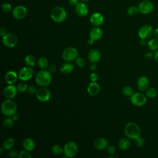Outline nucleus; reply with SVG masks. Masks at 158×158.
<instances>
[{"label":"nucleus","instance_id":"1","mask_svg":"<svg viewBox=\"0 0 158 158\" xmlns=\"http://www.w3.org/2000/svg\"><path fill=\"white\" fill-rule=\"evenodd\" d=\"M17 109V104L12 99H7L1 104V112L6 117H12L16 113Z\"/></svg>","mask_w":158,"mask_h":158},{"label":"nucleus","instance_id":"2","mask_svg":"<svg viewBox=\"0 0 158 158\" xmlns=\"http://www.w3.org/2000/svg\"><path fill=\"white\" fill-rule=\"evenodd\" d=\"M35 82L40 86H47L52 81L51 73L47 70L43 69L38 72L35 76Z\"/></svg>","mask_w":158,"mask_h":158},{"label":"nucleus","instance_id":"3","mask_svg":"<svg viewBox=\"0 0 158 158\" xmlns=\"http://www.w3.org/2000/svg\"><path fill=\"white\" fill-rule=\"evenodd\" d=\"M124 132L127 138L130 139H135L140 136L141 129L137 123L129 122L125 125Z\"/></svg>","mask_w":158,"mask_h":158},{"label":"nucleus","instance_id":"4","mask_svg":"<svg viewBox=\"0 0 158 158\" xmlns=\"http://www.w3.org/2000/svg\"><path fill=\"white\" fill-rule=\"evenodd\" d=\"M51 17L52 20L56 22L62 23L64 22L67 18V12L63 7L56 6L52 9Z\"/></svg>","mask_w":158,"mask_h":158},{"label":"nucleus","instance_id":"5","mask_svg":"<svg viewBox=\"0 0 158 158\" xmlns=\"http://www.w3.org/2000/svg\"><path fill=\"white\" fill-rule=\"evenodd\" d=\"M78 151L77 143L74 141H69L64 146L63 153L67 157H73L76 156Z\"/></svg>","mask_w":158,"mask_h":158},{"label":"nucleus","instance_id":"6","mask_svg":"<svg viewBox=\"0 0 158 158\" xmlns=\"http://www.w3.org/2000/svg\"><path fill=\"white\" fill-rule=\"evenodd\" d=\"M130 99L134 106L140 107L146 104L147 101V96L142 93L136 92L130 96Z\"/></svg>","mask_w":158,"mask_h":158},{"label":"nucleus","instance_id":"7","mask_svg":"<svg viewBox=\"0 0 158 158\" xmlns=\"http://www.w3.org/2000/svg\"><path fill=\"white\" fill-rule=\"evenodd\" d=\"M78 52L76 48L73 47H68L63 51L62 57L64 60L70 62L76 59L78 57Z\"/></svg>","mask_w":158,"mask_h":158},{"label":"nucleus","instance_id":"8","mask_svg":"<svg viewBox=\"0 0 158 158\" xmlns=\"http://www.w3.org/2000/svg\"><path fill=\"white\" fill-rule=\"evenodd\" d=\"M2 38V44L7 48H13L18 43V38L16 35L12 33H7Z\"/></svg>","mask_w":158,"mask_h":158},{"label":"nucleus","instance_id":"9","mask_svg":"<svg viewBox=\"0 0 158 158\" xmlns=\"http://www.w3.org/2000/svg\"><path fill=\"white\" fill-rule=\"evenodd\" d=\"M37 99L41 102L48 101L51 98V92L46 86H41L37 89L35 94Z\"/></svg>","mask_w":158,"mask_h":158},{"label":"nucleus","instance_id":"10","mask_svg":"<svg viewBox=\"0 0 158 158\" xmlns=\"http://www.w3.org/2000/svg\"><path fill=\"white\" fill-rule=\"evenodd\" d=\"M138 9L140 13L143 14H148L154 10V4L149 0H144L138 4Z\"/></svg>","mask_w":158,"mask_h":158},{"label":"nucleus","instance_id":"11","mask_svg":"<svg viewBox=\"0 0 158 158\" xmlns=\"http://www.w3.org/2000/svg\"><path fill=\"white\" fill-rule=\"evenodd\" d=\"M33 75V70L31 67L26 66L22 67L19 72L18 77L22 81H28L31 78Z\"/></svg>","mask_w":158,"mask_h":158},{"label":"nucleus","instance_id":"12","mask_svg":"<svg viewBox=\"0 0 158 158\" xmlns=\"http://www.w3.org/2000/svg\"><path fill=\"white\" fill-rule=\"evenodd\" d=\"M12 14L14 19L17 20H21L24 19L27 16V9L24 6L19 5L15 6L13 9Z\"/></svg>","mask_w":158,"mask_h":158},{"label":"nucleus","instance_id":"13","mask_svg":"<svg viewBox=\"0 0 158 158\" xmlns=\"http://www.w3.org/2000/svg\"><path fill=\"white\" fill-rule=\"evenodd\" d=\"M154 30L151 25H144L139 28L138 32V35L141 39L146 40L152 36Z\"/></svg>","mask_w":158,"mask_h":158},{"label":"nucleus","instance_id":"14","mask_svg":"<svg viewBox=\"0 0 158 158\" xmlns=\"http://www.w3.org/2000/svg\"><path fill=\"white\" fill-rule=\"evenodd\" d=\"M17 86L12 85H9L6 86L3 90V95L6 99H13L17 94Z\"/></svg>","mask_w":158,"mask_h":158},{"label":"nucleus","instance_id":"15","mask_svg":"<svg viewBox=\"0 0 158 158\" xmlns=\"http://www.w3.org/2000/svg\"><path fill=\"white\" fill-rule=\"evenodd\" d=\"M89 20L94 27H99L104 22V17L99 12H94L90 15Z\"/></svg>","mask_w":158,"mask_h":158},{"label":"nucleus","instance_id":"16","mask_svg":"<svg viewBox=\"0 0 158 158\" xmlns=\"http://www.w3.org/2000/svg\"><path fill=\"white\" fill-rule=\"evenodd\" d=\"M149 81L148 78L145 76H141L139 77L136 81L137 88L139 91H144L149 88Z\"/></svg>","mask_w":158,"mask_h":158},{"label":"nucleus","instance_id":"17","mask_svg":"<svg viewBox=\"0 0 158 158\" xmlns=\"http://www.w3.org/2000/svg\"><path fill=\"white\" fill-rule=\"evenodd\" d=\"M75 12L80 17H84L88 13V7L85 2H80L75 6Z\"/></svg>","mask_w":158,"mask_h":158},{"label":"nucleus","instance_id":"18","mask_svg":"<svg viewBox=\"0 0 158 158\" xmlns=\"http://www.w3.org/2000/svg\"><path fill=\"white\" fill-rule=\"evenodd\" d=\"M101 52L96 49H91L88 54V59L91 63H96L101 59Z\"/></svg>","mask_w":158,"mask_h":158},{"label":"nucleus","instance_id":"19","mask_svg":"<svg viewBox=\"0 0 158 158\" xmlns=\"http://www.w3.org/2000/svg\"><path fill=\"white\" fill-rule=\"evenodd\" d=\"M103 31L99 27H94L89 31V37L94 41H98L101 38Z\"/></svg>","mask_w":158,"mask_h":158},{"label":"nucleus","instance_id":"20","mask_svg":"<svg viewBox=\"0 0 158 158\" xmlns=\"http://www.w3.org/2000/svg\"><path fill=\"white\" fill-rule=\"evenodd\" d=\"M87 91L91 96H96L100 91V86L96 81H91L87 87Z\"/></svg>","mask_w":158,"mask_h":158},{"label":"nucleus","instance_id":"21","mask_svg":"<svg viewBox=\"0 0 158 158\" xmlns=\"http://www.w3.org/2000/svg\"><path fill=\"white\" fill-rule=\"evenodd\" d=\"M19 78L17 73L13 70L8 71L5 75V81L9 85H12L15 83Z\"/></svg>","mask_w":158,"mask_h":158},{"label":"nucleus","instance_id":"22","mask_svg":"<svg viewBox=\"0 0 158 158\" xmlns=\"http://www.w3.org/2000/svg\"><path fill=\"white\" fill-rule=\"evenodd\" d=\"M108 141L104 138H97L94 142V146L98 150H104L108 146Z\"/></svg>","mask_w":158,"mask_h":158},{"label":"nucleus","instance_id":"23","mask_svg":"<svg viewBox=\"0 0 158 158\" xmlns=\"http://www.w3.org/2000/svg\"><path fill=\"white\" fill-rule=\"evenodd\" d=\"M22 146L24 148V149L28 151H31L34 149L35 147V143L31 138H27L23 141Z\"/></svg>","mask_w":158,"mask_h":158},{"label":"nucleus","instance_id":"24","mask_svg":"<svg viewBox=\"0 0 158 158\" xmlns=\"http://www.w3.org/2000/svg\"><path fill=\"white\" fill-rule=\"evenodd\" d=\"M74 66L72 63L67 62L61 65L60 67V72L64 74L70 73L73 71Z\"/></svg>","mask_w":158,"mask_h":158},{"label":"nucleus","instance_id":"25","mask_svg":"<svg viewBox=\"0 0 158 158\" xmlns=\"http://www.w3.org/2000/svg\"><path fill=\"white\" fill-rule=\"evenodd\" d=\"M130 141L128 138H122L119 140L118 142V146L120 149L122 150H127L130 146Z\"/></svg>","mask_w":158,"mask_h":158},{"label":"nucleus","instance_id":"26","mask_svg":"<svg viewBox=\"0 0 158 158\" xmlns=\"http://www.w3.org/2000/svg\"><path fill=\"white\" fill-rule=\"evenodd\" d=\"M15 144V141L14 138H6L3 143H2V147L4 149V150H10Z\"/></svg>","mask_w":158,"mask_h":158},{"label":"nucleus","instance_id":"27","mask_svg":"<svg viewBox=\"0 0 158 158\" xmlns=\"http://www.w3.org/2000/svg\"><path fill=\"white\" fill-rule=\"evenodd\" d=\"M38 65L41 69H46L49 67V61L48 59L45 57H40L38 58Z\"/></svg>","mask_w":158,"mask_h":158},{"label":"nucleus","instance_id":"28","mask_svg":"<svg viewBox=\"0 0 158 158\" xmlns=\"http://www.w3.org/2000/svg\"><path fill=\"white\" fill-rule=\"evenodd\" d=\"M148 46L151 51H156L158 49V40L156 38H152L149 40L148 42Z\"/></svg>","mask_w":158,"mask_h":158},{"label":"nucleus","instance_id":"29","mask_svg":"<svg viewBox=\"0 0 158 158\" xmlns=\"http://www.w3.org/2000/svg\"><path fill=\"white\" fill-rule=\"evenodd\" d=\"M24 61L27 66L32 67L35 65L36 59H35V57L34 56H33L31 54H28L25 57Z\"/></svg>","mask_w":158,"mask_h":158},{"label":"nucleus","instance_id":"30","mask_svg":"<svg viewBox=\"0 0 158 158\" xmlns=\"http://www.w3.org/2000/svg\"><path fill=\"white\" fill-rule=\"evenodd\" d=\"M145 91L146 96L149 98H154L157 95V91L154 87H149Z\"/></svg>","mask_w":158,"mask_h":158},{"label":"nucleus","instance_id":"31","mask_svg":"<svg viewBox=\"0 0 158 158\" xmlns=\"http://www.w3.org/2000/svg\"><path fill=\"white\" fill-rule=\"evenodd\" d=\"M138 12H139L138 7L136 6H131L127 9V13L130 15H136Z\"/></svg>","mask_w":158,"mask_h":158},{"label":"nucleus","instance_id":"32","mask_svg":"<svg viewBox=\"0 0 158 158\" xmlns=\"http://www.w3.org/2000/svg\"><path fill=\"white\" fill-rule=\"evenodd\" d=\"M122 94L127 97H130L133 94L132 88L130 86H126L123 87L122 89Z\"/></svg>","mask_w":158,"mask_h":158},{"label":"nucleus","instance_id":"33","mask_svg":"<svg viewBox=\"0 0 158 158\" xmlns=\"http://www.w3.org/2000/svg\"><path fill=\"white\" fill-rule=\"evenodd\" d=\"M51 151L54 154L57 155V156L60 155L63 152V149L60 146H59L57 144L53 145L51 148Z\"/></svg>","mask_w":158,"mask_h":158},{"label":"nucleus","instance_id":"34","mask_svg":"<svg viewBox=\"0 0 158 158\" xmlns=\"http://www.w3.org/2000/svg\"><path fill=\"white\" fill-rule=\"evenodd\" d=\"M14 119L10 117H7L3 122V125L7 128H11L14 125Z\"/></svg>","mask_w":158,"mask_h":158},{"label":"nucleus","instance_id":"35","mask_svg":"<svg viewBox=\"0 0 158 158\" xmlns=\"http://www.w3.org/2000/svg\"><path fill=\"white\" fill-rule=\"evenodd\" d=\"M135 140V144L138 147H143L145 144V140L140 136L136 138Z\"/></svg>","mask_w":158,"mask_h":158},{"label":"nucleus","instance_id":"36","mask_svg":"<svg viewBox=\"0 0 158 158\" xmlns=\"http://www.w3.org/2000/svg\"><path fill=\"white\" fill-rule=\"evenodd\" d=\"M30 151H28L27 150L21 151L20 152H19V158H31V155L29 152Z\"/></svg>","mask_w":158,"mask_h":158},{"label":"nucleus","instance_id":"37","mask_svg":"<svg viewBox=\"0 0 158 158\" xmlns=\"http://www.w3.org/2000/svg\"><path fill=\"white\" fill-rule=\"evenodd\" d=\"M17 88L18 91L23 93L25 92V91L27 90L28 88V86L26 83H20L19 84H18V85L17 86Z\"/></svg>","mask_w":158,"mask_h":158},{"label":"nucleus","instance_id":"38","mask_svg":"<svg viewBox=\"0 0 158 158\" xmlns=\"http://www.w3.org/2000/svg\"><path fill=\"white\" fill-rule=\"evenodd\" d=\"M2 9L4 12H9L12 10V6L9 2H4L2 4Z\"/></svg>","mask_w":158,"mask_h":158},{"label":"nucleus","instance_id":"39","mask_svg":"<svg viewBox=\"0 0 158 158\" xmlns=\"http://www.w3.org/2000/svg\"><path fill=\"white\" fill-rule=\"evenodd\" d=\"M76 64H77V65L80 67H85V64H86V62L85 60V59L81 57H78L76 59Z\"/></svg>","mask_w":158,"mask_h":158},{"label":"nucleus","instance_id":"40","mask_svg":"<svg viewBox=\"0 0 158 158\" xmlns=\"http://www.w3.org/2000/svg\"><path fill=\"white\" fill-rule=\"evenodd\" d=\"M27 92L29 94L33 95V94H35L37 91V89L36 88V87L35 86H30L28 87L27 88Z\"/></svg>","mask_w":158,"mask_h":158},{"label":"nucleus","instance_id":"41","mask_svg":"<svg viewBox=\"0 0 158 158\" xmlns=\"http://www.w3.org/2000/svg\"><path fill=\"white\" fill-rule=\"evenodd\" d=\"M8 156L10 157H12V158L18 157L19 156V152L16 150L11 149V150H10V151L8 153Z\"/></svg>","mask_w":158,"mask_h":158},{"label":"nucleus","instance_id":"42","mask_svg":"<svg viewBox=\"0 0 158 158\" xmlns=\"http://www.w3.org/2000/svg\"><path fill=\"white\" fill-rule=\"evenodd\" d=\"M107 151L110 154H114L116 152V148L112 145H109L107 148Z\"/></svg>","mask_w":158,"mask_h":158},{"label":"nucleus","instance_id":"43","mask_svg":"<svg viewBox=\"0 0 158 158\" xmlns=\"http://www.w3.org/2000/svg\"><path fill=\"white\" fill-rule=\"evenodd\" d=\"M89 79L91 81H96L98 79V75L95 72H93L89 75Z\"/></svg>","mask_w":158,"mask_h":158},{"label":"nucleus","instance_id":"44","mask_svg":"<svg viewBox=\"0 0 158 158\" xmlns=\"http://www.w3.org/2000/svg\"><path fill=\"white\" fill-rule=\"evenodd\" d=\"M48 70L51 73H54V72H56L57 70V67L56 65L54 64H51L50 65H49L48 68Z\"/></svg>","mask_w":158,"mask_h":158},{"label":"nucleus","instance_id":"45","mask_svg":"<svg viewBox=\"0 0 158 158\" xmlns=\"http://www.w3.org/2000/svg\"><path fill=\"white\" fill-rule=\"evenodd\" d=\"M7 33V29L6 27H2L0 29V35L1 37H3Z\"/></svg>","mask_w":158,"mask_h":158},{"label":"nucleus","instance_id":"46","mask_svg":"<svg viewBox=\"0 0 158 158\" xmlns=\"http://www.w3.org/2000/svg\"><path fill=\"white\" fill-rule=\"evenodd\" d=\"M68 2L72 6H76L79 3L78 0H68Z\"/></svg>","mask_w":158,"mask_h":158},{"label":"nucleus","instance_id":"47","mask_svg":"<svg viewBox=\"0 0 158 158\" xmlns=\"http://www.w3.org/2000/svg\"><path fill=\"white\" fill-rule=\"evenodd\" d=\"M89 68H90L91 70H92V71L96 70L97 69V65H96V63H91V65H89Z\"/></svg>","mask_w":158,"mask_h":158},{"label":"nucleus","instance_id":"48","mask_svg":"<svg viewBox=\"0 0 158 158\" xmlns=\"http://www.w3.org/2000/svg\"><path fill=\"white\" fill-rule=\"evenodd\" d=\"M153 57H154L155 61L158 64V49L155 51L154 54H153Z\"/></svg>","mask_w":158,"mask_h":158},{"label":"nucleus","instance_id":"49","mask_svg":"<svg viewBox=\"0 0 158 158\" xmlns=\"http://www.w3.org/2000/svg\"><path fill=\"white\" fill-rule=\"evenodd\" d=\"M154 37L157 39V40H158V27L157 28H156L154 30Z\"/></svg>","mask_w":158,"mask_h":158},{"label":"nucleus","instance_id":"50","mask_svg":"<svg viewBox=\"0 0 158 158\" xmlns=\"http://www.w3.org/2000/svg\"><path fill=\"white\" fill-rule=\"evenodd\" d=\"M12 118L14 119V120H15V121H16V120H17L19 118V114H14L12 116Z\"/></svg>","mask_w":158,"mask_h":158},{"label":"nucleus","instance_id":"51","mask_svg":"<svg viewBox=\"0 0 158 158\" xmlns=\"http://www.w3.org/2000/svg\"><path fill=\"white\" fill-rule=\"evenodd\" d=\"M145 57H146L147 59H150L151 57H152V54L150 53V52H147V53L145 54Z\"/></svg>","mask_w":158,"mask_h":158},{"label":"nucleus","instance_id":"52","mask_svg":"<svg viewBox=\"0 0 158 158\" xmlns=\"http://www.w3.org/2000/svg\"><path fill=\"white\" fill-rule=\"evenodd\" d=\"M94 40H92L91 38H89L88 40V41H87V43L88 44H92L93 43H94Z\"/></svg>","mask_w":158,"mask_h":158},{"label":"nucleus","instance_id":"53","mask_svg":"<svg viewBox=\"0 0 158 158\" xmlns=\"http://www.w3.org/2000/svg\"><path fill=\"white\" fill-rule=\"evenodd\" d=\"M146 43V40H143V39H141V41H140V44L142 46H144L145 45Z\"/></svg>","mask_w":158,"mask_h":158},{"label":"nucleus","instance_id":"54","mask_svg":"<svg viewBox=\"0 0 158 158\" xmlns=\"http://www.w3.org/2000/svg\"><path fill=\"white\" fill-rule=\"evenodd\" d=\"M4 149L3 148V147H2V146L1 147V148H0V153L2 154V153L3 152V151H4Z\"/></svg>","mask_w":158,"mask_h":158},{"label":"nucleus","instance_id":"55","mask_svg":"<svg viewBox=\"0 0 158 158\" xmlns=\"http://www.w3.org/2000/svg\"><path fill=\"white\" fill-rule=\"evenodd\" d=\"M80 2H87L89 0H80Z\"/></svg>","mask_w":158,"mask_h":158}]
</instances>
